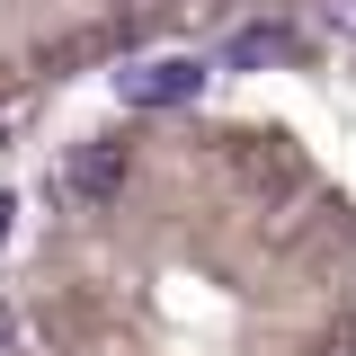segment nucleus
Segmentation results:
<instances>
[{
	"mask_svg": "<svg viewBox=\"0 0 356 356\" xmlns=\"http://www.w3.org/2000/svg\"><path fill=\"white\" fill-rule=\"evenodd\" d=\"M196 89H205V63L196 54H143V63L116 72V98L125 107H187Z\"/></svg>",
	"mask_w": 356,
	"mask_h": 356,
	"instance_id": "obj_1",
	"label": "nucleus"
},
{
	"mask_svg": "<svg viewBox=\"0 0 356 356\" xmlns=\"http://www.w3.org/2000/svg\"><path fill=\"white\" fill-rule=\"evenodd\" d=\"M63 187L89 196V205H98V196H116V187H125V152H116V143H81V152L63 161Z\"/></svg>",
	"mask_w": 356,
	"mask_h": 356,
	"instance_id": "obj_2",
	"label": "nucleus"
},
{
	"mask_svg": "<svg viewBox=\"0 0 356 356\" xmlns=\"http://www.w3.org/2000/svg\"><path fill=\"white\" fill-rule=\"evenodd\" d=\"M285 54H294L285 27H241V36L222 44V72H259V63H285Z\"/></svg>",
	"mask_w": 356,
	"mask_h": 356,
	"instance_id": "obj_3",
	"label": "nucleus"
},
{
	"mask_svg": "<svg viewBox=\"0 0 356 356\" xmlns=\"http://www.w3.org/2000/svg\"><path fill=\"white\" fill-rule=\"evenodd\" d=\"M178 9H187V0H125V9H116V36H152L161 18H178Z\"/></svg>",
	"mask_w": 356,
	"mask_h": 356,
	"instance_id": "obj_4",
	"label": "nucleus"
},
{
	"mask_svg": "<svg viewBox=\"0 0 356 356\" xmlns=\"http://www.w3.org/2000/svg\"><path fill=\"white\" fill-rule=\"evenodd\" d=\"M9 232H18V196L0 187V250H9Z\"/></svg>",
	"mask_w": 356,
	"mask_h": 356,
	"instance_id": "obj_5",
	"label": "nucleus"
},
{
	"mask_svg": "<svg viewBox=\"0 0 356 356\" xmlns=\"http://www.w3.org/2000/svg\"><path fill=\"white\" fill-rule=\"evenodd\" d=\"M0 356H18V312L0 303Z\"/></svg>",
	"mask_w": 356,
	"mask_h": 356,
	"instance_id": "obj_6",
	"label": "nucleus"
},
{
	"mask_svg": "<svg viewBox=\"0 0 356 356\" xmlns=\"http://www.w3.org/2000/svg\"><path fill=\"white\" fill-rule=\"evenodd\" d=\"M330 18H339V27H356V0H330Z\"/></svg>",
	"mask_w": 356,
	"mask_h": 356,
	"instance_id": "obj_7",
	"label": "nucleus"
},
{
	"mask_svg": "<svg viewBox=\"0 0 356 356\" xmlns=\"http://www.w3.org/2000/svg\"><path fill=\"white\" fill-rule=\"evenodd\" d=\"M0 143H9V116H0Z\"/></svg>",
	"mask_w": 356,
	"mask_h": 356,
	"instance_id": "obj_8",
	"label": "nucleus"
}]
</instances>
